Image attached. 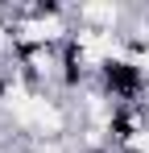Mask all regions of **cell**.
<instances>
[{
    "label": "cell",
    "instance_id": "cell-1",
    "mask_svg": "<svg viewBox=\"0 0 149 153\" xmlns=\"http://www.w3.org/2000/svg\"><path fill=\"white\" fill-rule=\"evenodd\" d=\"M91 87H95L108 103H116V108H124V103H149V71L137 58H128V54L104 58L95 66Z\"/></svg>",
    "mask_w": 149,
    "mask_h": 153
},
{
    "label": "cell",
    "instance_id": "cell-2",
    "mask_svg": "<svg viewBox=\"0 0 149 153\" xmlns=\"http://www.w3.org/2000/svg\"><path fill=\"white\" fill-rule=\"evenodd\" d=\"M13 83H17V79H13V71H8V62H0V103L13 95Z\"/></svg>",
    "mask_w": 149,
    "mask_h": 153
}]
</instances>
